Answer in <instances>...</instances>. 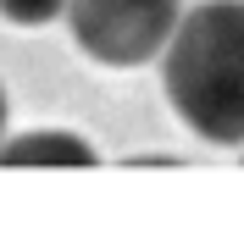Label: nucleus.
Returning a JSON list of instances; mask_svg holds the SVG:
<instances>
[{
  "label": "nucleus",
  "mask_w": 244,
  "mask_h": 249,
  "mask_svg": "<svg viewBox=\"0 0 244 249\" xmlns=\"http://www.w3.org/2000/svg\"><path fill=\"white\" fill-rule=\"evenodd\" d=\"M183 6L178 0H67L78 50L100 67H145L167 50Z\"/></svg>",
  "instance_id": "f03ea898"
},
{
  "label": "nucleus",
  "mask_w": 244,
  "mask_h": 249,
  "mask_svg": "<svg viewBox=\"0 0 244 249\" xmlns=\"http://www.w3.org/2000/svg\"><path fill=\"white\" fill-rule=\"evenodd\" d=\"M167 100L206 144H244V0H206L161 50Z\"/></svg>",
  "instance_id": "f257e3e1"
},
{
  "label": "nucleus",
  "mask_w": 244,
  "mask_h": 249,
  "mask_svg": "<svg viewBox=\"0 0 244 249\" xmlns=\"http://www.w3.org/2000/svg\"><path fill=\"white\" fill-rule=\"evenodd\" d=\"M61 11H67V0H0V17L17 22V28H45Z\"/></svg>",
  "instance_id": "20e7f679"
},
{
  "label": "nucleus",
  "mask_w": 244,
  "mask_h": 249,
  "mask_svg": "<svg viewBox=\"0 0 244 249\" xmlns=\"http://www.w3.org/2000/svg\"><path fill=\"white\" fill-rule=\"evenodd\" d=\"M0 166H94V144L78 133H22V139H0Z\"/></svg>",
  "instance_id": "7ed1b4c3"
},
{
  "label": "nucleus",
  "mask_w": 244,
  "mask_h": 249,
  "mask_svg": "<svg viewBox=\"0 0 244 249\" xmlns=\"http://www.w3.org/2000/svg\"><path fill=\"white\" fill-rule=\"evenodd\" d=\"M0 133H6V89H0Z\"/></svg>",
  "instance_id": "39448f33"
}]
</instances>
